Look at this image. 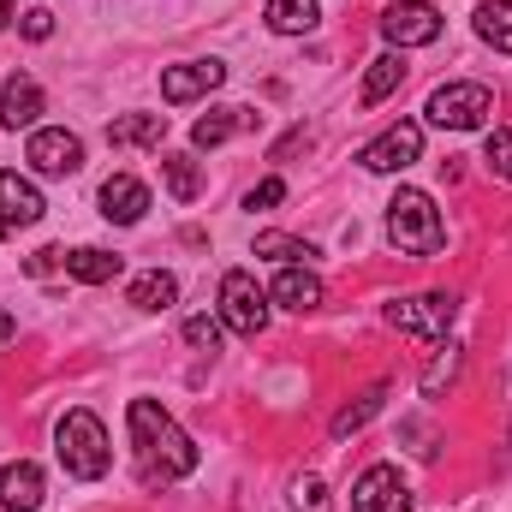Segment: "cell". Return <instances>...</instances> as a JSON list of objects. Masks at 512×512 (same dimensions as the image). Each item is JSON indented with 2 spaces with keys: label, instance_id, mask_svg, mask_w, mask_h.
I'll list each match as a JSON object with an SVG mask.
<instances>
[{
  "label": "cell",
  "instance_id": "6da1fadb",
  "mask_svg": "<svg viewBox=\"0 0 512 512\" xmlns=\"http://www.w3.org/2000/svg\"><path fill=\"white\" fill-rule=\"evenodd\" d=\"M126 423H131L137 453L149 459V477H191V471H197V441H191L155 399H131Z\"/></svg>",
  "mask_w": 512,
  "mask_h": 512
},
{
  "label": "cell",
  "instance_id": "7a4b0ae2",
  "mask_svg": "<svg viewBox=\"0 0 512 512\" xmlns=\"http://www.w3.org/2000/svg\"><path fill=\"white\" fill-rule=\"evenodd\" d=\"M54 453H60L66 477H78V483H96V477H108V465H114L108 429H102V417L84 411V405H72V411L54 423Z\"/></svg>",
  "mask_w": 512,
  "mask_h": 512
},
{
  "label": "cell",
  "instance_id": "3957f363",
  "mask_svg": "<svg viewBox=\"0 0 512 512\" xmlns=\"http://www.w3.org/2000/svg\"><path fill=\"white\" fill-rule=\"evenodd\" d=\"M387 239H393V251H405V256H435L441 251V245H447V227H441L435 197L417 191V185H399L393 203H387Z\"/></svg>",
  "mask_w": 512,
  "mask_h": 512
},
{
  "label": "cell",
  "instance_id": "277c9868",
  "mask_svg": "<svg viewBox=\"0 0 512 512\" xmlns=\"http://www.w3.org/2000/svg\"><path fill=\"white\" fill-rule=\"evenodd\" d=\"M423 114H429V126H441V131H477L495 114V90L489 84H471V78H453V84H441L429 96Z\"/></svg>",
  "mask_w": 512,
  "mask_h": 512
},
{
  "label": "cell",
  "instance_id": "5b68a950",
  "mask_svg": "<svg viewBox=\"0 0 512 512\" xmlns=\"http://www.w3.org/2000/svg\"><path fill=\"white\" fill-rule=\"evenodd\" d=\"M453 316H459V298L453 292H417V298H393L387 304V322L399 334H417V340H447Z\"/></svg>",
  "mask_w": 512,
  "mask_h": 512
},
{
  "label": "cell",
  "instance_id": "8992f818",
  "mask_svg": "<svg viewBox=\"0 0 512 512\" xmlns=\"http://www.w3.org/2000/svg\"><path fill=\"white\" fill-rule=\"evenodd\" d=\"M221 322L245 340H256L268 328V292L256 286V274H245V268L221 274Z\"/></svg>",
  "mask_w": 512,
  "mask_h": 512
},
{
  "label": "cell",
  "instance_id": "52a82bcc",
  "mask_svg": "<svg viewBox=\"0 0 512 512\" xmlns=\"http://www.w3.org/2000/svg\"><path fill=\"white\" fill-rule=\"evenodd\" d=\"M24 161H30L42 179H66V173H78V167H84V137H78V131H66V126H42V131H30Z\"/></svg>",
  "mask_w": 512,
  "mask_h": 512
},
{
  "label": "cell",
  "instance_id": "ba28073f",
  "mask_svg": "<svg viewBox=\"0 0 512 512\" xmlns=\"http://www.w3.org/2000/svg\"><path fill=\"white\" fill-rule=\"evenodd\" d=\"M417 155H423V126H411V120L387 126L382 137H370V143L358 149L364 173H405V167H411Z\"/></svg>",
  "mask_w": 512,
  "mask_h": 512
},
{
  "label": "cell",
  "instance_id": "9c48e42d",
  "mask_svg": "<svg viewBox=\"0 0 512 512\" xmlns=\"http://www.w3.org/2000/svg\"><path fill=\"white\" fill-rule=\"evenodd\" d=\"M382 36L393 48H429L441 36V12L429 0H393L382 12Z\"/></svg>",
  "mask_w": 512,
  "mask_h": 512
},
{
  "label": "cell",
  "instance_id": "30bf717a",
  "mask_svg": "<svg viewBox=\"0 0 512 512\" xmlns=\"http://www.w3.org/2000/svg\"><path fill=\"white\" fill-rule=\"evenodd\" d=\"M352 512H411V489H405L399 465H370L352 483Z\"/></svg>",
  "mask_w": 512,
  "mask_h": 512
},
{
  "label": "cell",
  "instance_id": "8fae6325",
  "mask_svg": "<svg viewBox=\"0 0 512 512\" xmlns=\"http://www.w3.org/2000/svg\"><path fill=\"white\" fill-rule=\"evenodd\" d=\"M221 84H227V66L221 60H185V66H167L161 72V102L185 108V102H197V96H209Z\"/></svg>",
  "mask_w": 512,
  "mask_h": 512
},
{
  "label": "cell",
  "instance_id": "7c38bea8",
  "mask_svg": "<svg viewBox=\"0 0 512 512\" xmlns=\"http://www.w3.org/2000/svg\"><path fill=\"white\" fill-rule=\"evenodd\" d=\"M96 203H102V215H108L114 227H137V221H143V209H149V185H143V179H131V173H114V179H102Z\"/></svg>",
  "mask_w": 512,
  "mask_h": 512
},
{
  "label": "cell",
  "instance_id": "4fadbf2b",
  "mask_svg": "<svg viewBox=\"0 0 512 512\" xmlns=\"http://www.w3.org/2000/svg\"><path fill=\"white\" fill-rule=\"evenodd\" d=\"M42 191L18 173H0V233H18V227H36L42 221Z\"/></svg>",
  "mask_w": 512,
  "mask_h": 512
},
{
  "label": "cell",
  "instance_id": "5bb4252c",
  "mask_svg": "<svg viewBox=\"0 0 512 512\" xmlns=\"http://www.w3.org/2000/svg\"><path fill=\"white\" fill-rule=\"evenodd\" d=\"M36 114H42V84L24 78V72H12V78L0 84V126L6 131L36 126Z\"/></svg>",
  "mask_w": 512,
  "mask_h": 512
},
{
  "label": "cell",
  "instance_id": "9a60e30c",
  "mask_svg": "<svg viewBox=\"0 0 512 512\" xmlns=\"http://www.w3.org/2000/svg\"><path fill=\"white\" fill-rule=\"evenodd\" d=\"M0 507L6 512H36L42 507V471L30 459H12L0 471Z\"/></svg>",
  "mask_w": 512,
  "mask_h": 512
},
{
  "label": "cell",
  "instance_id": "2e32d148",
  "mask_svg": "<svg viewBox=\"0 0 512 512\" xmlns=\"http://www.w3.org/2000/svg\"><path fill=\"white\" fill-rule=\"evenodd\" d=\"M268 298L304 316V310H316V304H322V280H316V274H310L304 262H292V268H280V274H274V286H268Z\"/></svg>",
  "mask_w": 512,
  "mask_h": 512
},
{
  "label": "cell",
  "instance_id": "e0dca14e",
  "mask_svg": "<svg viewBox=\"0 0 512 512\" xmlns=\"http://www.w3.org/2000/svg\"><path fill=\"white\" fill-rule=\"evenodd\" d=\"M120 268H126V256L102 251V245H78V251H66V274L84 280V286H108V280H120Z\"/></svg>",
  "mask_w": 512,
  "mask_h": 512
},
{
  "label": "cell",
  "instance_id": "ac0fdd59",
  "mask_svg": "<svg viewBox=\"0 0 512 512\" xmlns=\"http://www.w3.org/2000/svg\"><path fill=\"white\" fill-rule=\"evenodd\" d=\"M161 137H167V114H126L108 126L114 149H161Z\"/></svg>",
  "mask_w": 512,
  "mask_h": 512
},
{
  "label": "cell",
  "instance_id": "d6986e66",
  "mask_svg": "<svg viewBox=\"0 0 512 512\" xmlns=\"http://www.w3.org/2000/svg\"><path fill=\"white\" fill-rule=\"evenodd\" d=\"M251 126H256L251 108H215V114H203L191 126V143L197 149H215V143H227V137H239V131H251Z\"/></svg>",
  "mask_w": 512,
  "mask_h": 512
},
{
  "label": "cell",
  "instance_id": "ffe728a7",
  "mask_svg": "<svg viewBox=\"0 0 512 512\" xmlns=\"http://www.w3.org/2000/svg\"><path fill=\"white\" fill-rule=\"evenodd\" d=\"M126 298H131V310H149V316H155V310H173V304H179V280H173L167 268H149V274L131 280Z\"/></svg>",
  "mask_w": 512,
  "mask_h": 512
},
{
  "label": "cell",
  "instance_id": "44dd1931",
  "mask_svg": "<svg viewBox=\"0 0 512 512\" xmlns=\"http://www.w3.org/2000/svg\"><path fill=\"white\" fill-rule=\"evenodd\" d=\"M268 30L274 36H304V30H316L322 24V6L316 0H268Z\"/></svg>",
  "mask_w": 512,
  "mask_h": 512
},
{
  "label": "cell",
  "instance_id": "7402d4cb",
  "mask_svg": "<svg viewBox=\"0 0 512 512\" xmlns=\"http://www.w3.org/2000/svg\"><path fill=\"white\" fill-rule=\"evenodd\" d=\"M405 84V60L399 54H382V60H370V72H364V90H358V102L364 108H376V102H387L393 90Z\"/></svg>",
  "mask_w": 512,
  "mask_h": 512
},
{
  "label": "cell",
  "instance_id": "603a6c76",
  "mask_svg": "<svg viewBox=\"0 0 512 512\" xmlns=\"http://www.w3.org/2000/svg\"><path fill=\"white\" fill-rule=\"evenodd\" d=\"M161 179H167V197L173 203H197L203 197V173L191 155H161Z\"/></svg>",
  "mask_w": 512,
  "mask_h": 512
},
{
  "label": "cell",
  "instance_id": "cb8c5ba5",
  "mask_svg": "<svg viewBox=\"0 0 512 512\" xmlns=\"http://www.w3.org/2000/svg\"><path fill=\"white\" fill-rule=\"evenodd\" d=\"M477 36L495 54H512V0H483L477 6Z\"/></svg>",
  "mask_w": 512,
  "mask_h": 512
},
{
  "label": "cell",
  "instance_id": "d4e9b609",
  "mask_svg": "<svg viewBox=\"0 0 512 512\" xmlns=\"http://www.w3.org/2000/svg\"><path fill=\"white\" fill-rule=\"evenodd\" d=\"M382 399H387V382H376L370 393H358V399H352V405H346V411L334 417V441H346V435H358V429H364V423H370V417L382 411Z\"/></svg>",
  "mask_w": 512,
  "mask_h": 512
},
{
  "label": "cell",
  "instance_id": "484cf974",
  "mask_svg": "<svg viewBox=\"0 0 512 512\" xmlns=\"http://www.w3.org/2000/svg\"><path fill=\"white\" fill-rule=\"evenodd\" d=\"M251 251L256 256H274L280 268H292V262H310V256H316V245H310V239H292V233H256Z\"/></svg>",
  "mask_w": 512,
  "mask_h": 512
},
{
  "label": "cell",
  "instance_id": "4316f807",
  "mask_svg": "<svg viewBox=\"0 0 512 512\" xmlns=\"http://www.w3.org/2000/svg\"><path fill=\"white\" fill-rule=\"evenodd\" d=\"M483 161H489V173H495V179H512V126H495V131H489V143H483Z\"/></svg>",
  "mask_w": 512,
  "mask_h": 512
},
{
  "label": "cell",
  "instance_id": "83f0119b",
  "mask_svg": "<svg viewBox=\"0 0 512 512\" xmlns=\"http://www.w3.org/2000/svg\"><path fill=\"white\" fill-rule=\"evenodd\" d=\"M221 316H185V346H197V352H221Z\"/></svg>",
  "mask_w": 512,
  "mask_h": 512
},
{
  "label": "cell",
  "instance_id": "f1b7e54d",
  "mask_svg": "<svg viewBox=\"0 0 512 512\" xmlns=\"http://www.w3.org/2000/svg\"><path fill=\"white\" fill-rule=\"evenodd\" d=\"M453 376H459V346H447V352H441V358H435V364L423 370V393L435 399V393H441V387L453 382Z\"/></svg>",
  "mask_w": 512,
  "mask_h": 512
},
{
  "label": "cell",
  "instance_id": "f546056e",
  "mask_svg": "<svg viewBox=\"0 0 512 512\" xmlns=\"http://www.w3.org/2000/svg\"><path fill=\"white\" fill-rule=\"evenodd\" d=\"M292 507L298 512H328V483H322V477H298V483H292Z\"/></svg>",
  "mask_w": 512,
  "mask_h": 512
},
{
  "label": "cell",
  "instance_id": "4dcf8cb0",
  "mask_svg": "<svg viewBox=\"0 0 512 512\" xmlns=\"http://www.w3.org/2000/svg\"><path fill=\"white\" fill-rule=\"evenodd\" d=\"M274 203H286V179H262L251 197H245V209H274Z\"/></svg>",
  "mask_w": 512,
  "mask_h": 512
},
{
  "label": "cell",
  "instance_id": "1f68e13d",
  "mask_svg": "<svg viewBox=\"0 0 512 512\" xmlns=\"http://www.w3.org/2000/svg\"><path fill=\"white\" fill-rule=\"evenodd\" d=\"M24 36H30V42H48V36H54V12H48V6H30V12H24Z\"/></svg>",
  "mask_w": 512,
  "mask_h": 512
},
{
  "label": "cell",
  "instance_id": "d6a6232c",
  "mask_svg": "<svg viewBox=\"0 0 512 512\" xmlns=\"http://www.w3.org/2000/svg\"><path fill=\"white\" fill-rule=\"evenodd\" d=\"M48 268H66V251H54V245H48V251L30 256V274H48Z\"/></svg>",
  "mask_w": 512,
  "mask_h": 512
},
{
  "label": "cell",
  "instance_id": "836d02e7",
  "mask_svg": "<svg viewBox=\"0 0 512 512\" xmlns=\"http://www.w3.org/2000/svg\"><path fill=\"white\" fill-rule=\"evenodd\" d=\"M12 334H18V322H12V310H0V346H6Z\"/></svg>",
  "mask_w": 512,
  "mask_h": 512
},
{
  "label": "cell",
  "instance_id": "e575fe53",
  "mask_svg": "<svg viewBox=\"0 0 512 512\" xmlns=\"http://www.w3.org/2000/svg\"><path fill=\"white\" fill-rule=\"evenodd\" d=\"M6 18H12V0H0V24H6Z\"/></svg>",
  "mask_w": 512,
  "mask_h": 512
}]
</instances>
